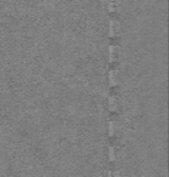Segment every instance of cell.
I'll use <instances>...</instances> for the list:
<instances>
[{
	"label": "cell",
	"instance_id": "obj_1",
	"mask_svg": "<svg viewBox=\"0 0 169 177\" xmlns=\"http://www.w3.org/2000/svg\"><path fill=\"white\" fill-rule=\"evenodd\" d=\"M109 76H110V85L111 86H115L117 84V70H110L109 73Z\"/></svg>",
	"mask_w": 169,
	"mask_h": 177
},
{
	"label": "cell",
	"instance_id": "obj_2",
	"mask_svg": "<svg viewBox=\"0 0 169 177\" xmlns=\"http://www.w3.org/2000/svg\"><path fill=\"white\" fill-rule=\"evenodd\" d=\"M115 52H116V46L110 45L109 46V61L110 62H114L115 61Z\"/></svg>",
	"mask_w": 169,
	"mask_h": 177
},
{
	"label": "cell",
	"instance_id": "obj_3",
	"mask_svg": "<svg viewBox=\"0 0 169 177\" xmlns=\"http://www.w3.org/2000/svg\"><path fill=\"white\" fill-rule=\"evenodd\" d=\"M109 104H110V108L111 110H116L117 109V103H116V98L114 96H110L109 97Z\"/></svg>",
	"mask_w": 169,
	"mask_h": 177
},
{
	"label": "cell",
	"instance_id": "obj_4",
	"mask_svg": "<svg viewBox=\"0 0 169 177\" xmlns=\"http://www.w3.org/2000/svg\"><path fill=\"white\" fill-rule=\"evenodd\" d=\"M109 159L110 161H114L115 160V149L111 146H109Z\"/></svg>",
	"mask_w": 169,
	"mask_h": 177
},
{
	"label": "cell",
	"instance_id": "obj_5",
	"mask_svg": "<svg viewBox=\"0 0 169 177\" xmlns=\"http://www.w3.org/2000/svg\"><path fill=\"white\" fill-rule=\"evenodd\" d=\"M115 134V123L114 121H109V135L114 136Z\"/></svg>",
	"mask_w": 169,
	"mask_h": 177
},
{
	"label": "cell",
	"instance_id": "obj_6",
	"mask_svg": "<svg viewBox=\"0 0 169 177\" xmlns=\"http://www.w3.org/2000/svg\"><path fill=\"white\" fill-rule=\"evenodd\" d=\"M115 35V29L110 26V29H109V37H114Z\"/></svg>",
	"mask_w": 169,
	"mask_h": 177
},
{
	"label": "cell",
	"instance_id": "obj_7",
	"mask_svg": "<svg viewBox=\"0 0 169 177\" xmlns=\"http://www.w3.org/2000/svg\"><path fill=\"white\" fill-rule=\"evenodd\" d=\"M114 6H115V3H110V4H109L110 11H114Z\"/></svg>",
	"mask_w": 169,
	"mask_h": 177
},
{
	"label": "cell",
	"instance_id": "obj_8",
	"mask_svg": "<svg viewBox=\"0 0 169 177\" xmlns=\"http://www.w3.org/2000/svg\"><path fill=\"white\" fill-rule=\"evenodd\" d=\"M108 175H109L108 177H112V172H111V171H109V173H108Z\"/></svg>",
	"mask_w": 169,
	"mask_h": 177
}]
</instances>
